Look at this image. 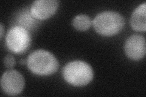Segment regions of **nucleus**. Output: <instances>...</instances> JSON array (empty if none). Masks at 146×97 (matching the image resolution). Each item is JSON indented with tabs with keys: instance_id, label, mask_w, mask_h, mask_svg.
Masks as SVG:
<instances>
[{
	"instance_id": "f257e3e1",
	"label": "nucleus",
	"mask_w": 146,
	"mask_h": 97,
	"mask_svg": "<svg viewBox=\"0 0 146 97\" xmlns=\"http://www.w3.org/2000/svg\"><path fill=\"white\" fill-rule=\"evenodd\" d=\"M29 70L38 75H49L56 72L59 67L57 59L44 50H36L31 53L27 59Z\"/></svg>"
},
{
	"instance_id": "f03ea898",
	"label": "nucleus",
	"mask_w": 146,
	"mask_h": 97,
	"mask_svg": "<svg viewBox=\"0 0 146 97\" xmlns=\"http://www.w3.org/2000/svg\"><path fill=\"white\" fill-rule=\"evenodd\" d=\"M93 71L88 63L82 61L68 63L63 69V77L69 84L84 86L89 84L93 78Z\"/></svg>"
},
{
	"instance_id": "7ed1b4c3",
	"label": "nucleus",
	"mask_w": 146,
	"mask_h": 97,
	"mask_svg": "<svg viewBox=\"0 0 146 97\" xmlns=\"http://www.w3.org/2000/svg\"><path fill=\"white\" fill-rule=\"evenodd\" d=\"M124 24L123 16L119 13L112 11L100 13L93 20L95 30L99 35L106 36L117 34L124 28Z\"/></svg>"
},
{
	"instance_id": "20e7f679",
	"label": "nucleus",
	"mask_w": 146,
	"mask_h": 97,
	"mask_svg": "<svg viewBox=\"0 0 146 97\" xmlns=\"http://www.w3.org/2000/svg\"><path fill=\"white\" fill-rule=\"evenodd\" d=\"M6 39L8 49L16 54L26 52L31 43V36L29 32L20 26L12 27L8 31Z\"/></svg>"
},
{
	"instance_id": "39448f33",
	"label": "nucleus",
	"mask_w": 146,
	"mask_h": 97,
	"mask_svg": "<svg viewBox=\"0 0 146 97\" xmlns=\"http://www.w3.org/2000/svg\"><path fill=\"white\" fill-rule=\"evenodd\" d=\"M25 84L24 77L20 72L10 70L3 73L1 86L3 92L10 96H16L23 90Z\"/></svg>"
},
{
	"instance_id": "423d86ee",
	"label": "nucleus",
	"mask_w": 146,
	"mask_h": 97,
	"mask_svg": "<svg viewBox=\"0 0 146 97\" xmlns=\"http://www.w3.org/2000/svg\"><path fill=\"white\" fill-rule=\"evenodd\" d=\"M58 4L57 0H37L32 4L30 13L35 19L46 20L56 13Z\"/></svg>"
},
{
	"instance_id": "0eeeda50",
	"label": "nucleus",
	"mask_w": 146,
	"mask_h": 97,
	"mask_svg": "<svg viewBox=\"0 0 146 97\" xmlns=\"http://www.w3.org/2000/svg\"><path fill=\"white\" fill-rule=\"evenodd\" d=\"M124 49L125 54L129 58L135 61L143 59L146 52L144 37L139 35L130 36L126 41Z\"/></svg>"
},
{
	"instance_id": "6e6552de",
	"label": "nucleus",
	"mask_w": 146,
	"mask_h": 97,
	"mask_svg": "<svg viewBox=\"0 0 146 97\" xmlns=\"http://www.w3.org/2000/svg\"><path fill=\"white\" fill-rule=\"evenodd\" d=\"M130 25L133 30L145 32L146 30V3L144 2L133 12L130 19Z\"/></svg>"
},
{
	"instance_id": "1a4fd4ad",
	"label": "nucleus",
	"mask_w": 146,
	"mask_h": 97,
	"mask_svg": "<svg viewBox=\"0 0 146 97\" xmlns=\"http://www.w3.org/2000/svg\"><path fill=\"white\" fill-rule=\"evenodd\" d=\"M72 25L77 30L85 31L90 27L91 20L88 15L84 14L79 15L73 19Z\"/></svg>"
},
{
	"instance_id": "9d476101",
	"label": "nucleus",
	"mask_w": 146,
	"mask_h": 97,
	"mask_svg": "<svg viewBox=\"0 0 146 97\" xmlns=\"http://www.w3.org/2000/svg\"><path fill=\"white\" fill-rule=\"evenodd\" d=\"M24 15L25 16L22 15L20 20H19L20 24L18 26L23 27L27 29L28 28H29V27H31L34 24V20L35 18H34L33 16H32L31 13L30 14H29V13L25 14V13Z\"/></svg>"
},
{
	"instance_id": "9b49d317",
	"label": "nucleus",
	"mask_w": 146,
	"mask_h": 97,
	"mask_svg": "<svg viewBox=\"0 0 146 97\" xmlns=\"http://www.w3.org/2000/svg\"><path fill=\"white\" fill-rule=\"evenodd\" d=\"M4 65L7 68H12L14 67L15 64V59L13 55L9 54L4 58Z\"/></svg>"
},
{
	"instance_id": "f8f14e48",
	"label": "nucleus",
	"mask_w": 146,
	"mask_h": 97,
	"mask_svg": "<svg viewBox=\"0 0 146 97\" xmlns=\"http://www.w3.org/2000/svg\"><path fill=\"white\" fill-rule=\"evenodd\" d=\"M0 26H1V29H0V30H1V34H0V35H1V39H2L3 34H4V28H3V26L2 24H1V25Z\"/></svg>"
},
{
	"instance_id": "ddd939ff",
	"label": "nucleus",
	"mask_w": 146,
	"mask_h": 97,
	"mask_svg": "<svg viewBox=\"0 0 146 97\" xmlns=\"http://www.w3.org/2000/svg\"><path fill=\"white\" fill-rule=\"evenodd\" d=\"M20 63H21V64H23L25 63V60H23V59H21V61H20Z\"/></svg>"
}]
</instances>
